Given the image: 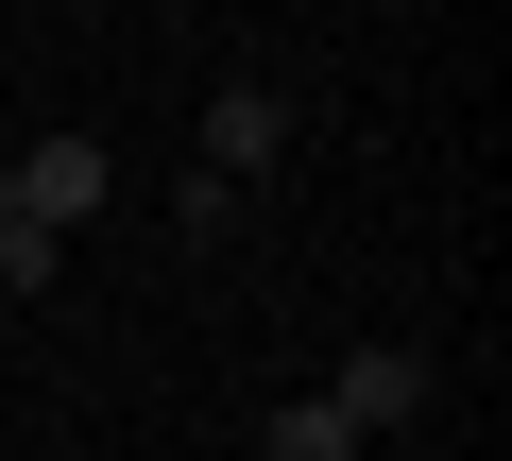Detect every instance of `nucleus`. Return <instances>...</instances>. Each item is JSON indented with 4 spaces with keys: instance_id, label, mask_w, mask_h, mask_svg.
<instances>
[{
    "instance_id": "1",
    "label": "nucleus",
    "mask_w": 512,
    "mask_h": 461,
    "mask_svg": "<svg viewBox=\"0 0 512 461\" xmlns=\"http://www.w3.org/2000/svg\"><path fill=\"white\" fill-rule=\"evenodd\" d=\"M410 410H427V342H359V359L325 376V427H342L359 461H376V427H410Z\"/></svg>"
},
{
    "instance_id": "2",
    "label": "nucleus",
    "mask_w": 512,
    "mask_h": 461,
    "mask_svg": "<svg viewBox=\"0 0 512 461\" xmlns=\"http://www.w3.org/2000/svg\"><path fill=\"white\" fill-rule=\"evenodd\" d=\"M0 188H18V222H35V240H69V222H86L120 171H103V137H35V154H0Z\"/></svg>"
},
{
    "instance_id": "3",
    "label": "nucleus",
    "mask_w": 512,
    "mask_h": 461,
    "mask_svg": "<svg viewBox=\"0 0 512 461\" xmlns=\"http://www.w3.org/2000/svg\"><path fill=\"white\" fill-rule=\"evenodd\" d=\"M274 154H291V103H274V86H256V69H239V86H205V188L274 171Z\"/></svg>"
},
{
    "instance_id": "4",
    "label": "nucleus",
    "mask_w": 512,
    "mask_h": 461,
    "mask_svg": "<svg viewBox=\"0 0 512 461\" xmlns=\"http://www.w3.org/2000/svg\"><path fill=\"white\" fill-rule=\"evenodd\" d=\"M35 291H52V240H35V222H0V308L35 325Z\"/></svg>"
},
{
    "instance_id": "5",
    "label": "nucleus",
    "mask_w": 512,
    "mask_h": 461,
    "mask_svg": "<svg viewBox=\"0 0 512 461\" xmlns=\"http://www.w3.org/2000/svg\"><path fill=\"white\" fill-rule=\"evenodd\" d=\"M0 342H18V308H0Z\"/></svg>"
}]
</instances>
